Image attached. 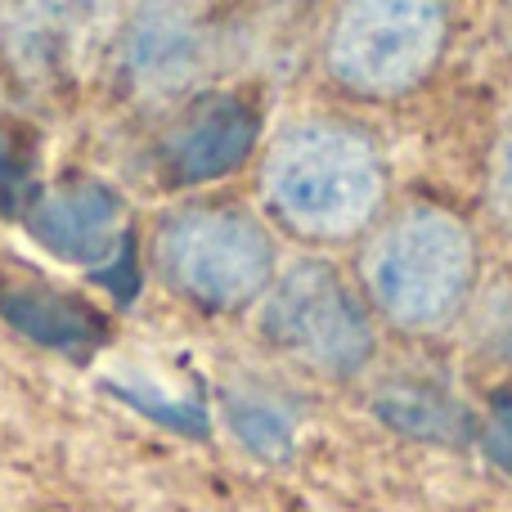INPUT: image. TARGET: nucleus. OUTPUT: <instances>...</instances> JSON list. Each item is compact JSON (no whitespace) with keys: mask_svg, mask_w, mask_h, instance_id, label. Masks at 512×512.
<instances>
[{"mask_svg":"<svg viewBox=\"0 0 512 512\" xmlns=\"http://www.w3.org/2000/svg\"><path fill=\"white\" fill-rule=\"evenodd\" d=\"M387 153L351 117H297L261 158V203L274 225L310 243L373 230L387 198Z\"/></svg>","mask_w":512,"mask_h":512,"instance_id":"obj_1","label":"nucleus"},{"mask_svg":"<svg viewBox=\"0 0 512 512\" xmlns=\"http://www.w3.org/2000/svg\"><path fill=\"white\" fill-rule=\"evenodd\" d=\"M364 297L405 333H436L477 292L472 230L436 203H409L373 225L360 252Z\"/></svg>","mask_w":512,"mask_h":512,"instance_id":"obj_2","label":"nucleus"},{"mask_svg":"<svg viewBox=\"0 0 512 512\" xmlns=\"http://www.w3.org/2000/svg\"><path fill=\"white\" fill-rule=\"evenodd\" d=\"M454 0H337L319 32V72L355 104H396L441 72Z\"/></svg>","mask_w":512,"mask_h":512,"instance_id":"obj_3","label":"nucleus"},{"mask_svg":"<svg viewBox=\"0 0 512 512\" xmlns=\"http://www.w3.org/2000/svg\"><path fill=\"white\" fill-rule=\"evenodd\" d=\"M158 270L185 301L203 310H243L274 283V239L234 203H194L162 221Z\"/></svg>","mask_w":512,"mask_h":512,"instance_id":"obj_4","label":"nucleus"},{"mask_svg":"<svg viewBox=\"0 0 512 512\" xmlns=\"http://www.w3.org/2000/svg\"><path fill=\"white\" fill-rule=\"evenodd\" d=\"M261 337L324 378H355L378 351L369 301L328 261H297L274 274L261 297Z\"/></svg>","mask_w":512,"mask_h":512,"instance_id":"obj_5","label":"nucleus"},{"mask_svg":"<svg viewBox=\"0 0 512 512\" xmlns=\"http://www.w3.org/2000/svg\"><path fill=\"white\" fill-rule=\"evenodd\" d=\"M230 54L212 0H140L117 23L113 77L135 104H185L203 95Z\"/></svg>","mask_w":512,"mask_h":512,"instance_id":"obj_6","label":"nucleus"},{"mask_svg":"<svg viewBox=\"0 0 512 512\" xmlns=\"http://www.w3.org/2000/svg\"><path fill=\"white\" fill-rule=\"evenodd\" d=\"M108 23L113 0H0V59L23 86H63L95 54Z\"/></svg>","mask_w":512,"mask_h":512,"instance_id":"obj_7","label":"nucleus"},{"mask_svg":"<svg viewBox=\"0 0 512 512\" xmlns=\"http://www.w3.org/2000/svg\"><path fill=\"white\" fill-rule=\"evenodd\" d=\"M261 144V108L239 90H203L185 99L158 144L171 185H212L243 167Z\"/></svg>","mask_w":512,"mask_h":512,"instance_id":"obj_8","label":"nucleus"},{"mask_svg":"<svg viewBox=\"0 0 512 512\" xmlns=\"http://www.w3.org/2000/svg\"><path fill=\"white\" fill-rule=\"evenodd\" d=\"M27 234L72 265H113L122 252V198L95 180L50 189L27 212Z\"/></svg>","mask_w":512,"mask_h":512,"instance_id":"obj_9","label":"nucleus"},{"mask_svg":"<svg viewBox=\"0 0 512 512\" xmlns=\"http://www.w3.org/2000/svg\"><path fill=\"white\" fill-rule=\"evenodd\" d=\"M0 315L23 337L50 346V351L77 355V360H86L108 337V319L99 315L90 301L50 288V283H36V279L32 283L0 279Z\"/></svg>","mask_w":512,"mask_h":512,"instance_id":"obj_10","label":"nucleus"},{"mask_svg":"<svg viewBox=\"0 0 512 512\" xmlns=\"http://www.w3.org/2000/svg\"><path fill=\"white\" fill-rule=\"evenodd\" d=\"M373 414L391 432L427 445H463L477 436L468 405L427 378H391L373 391Z\"/></svg>","mask_w":512,"mask_h":512,"instance_id":"obj_11","label":"nucleus"},{"mask_svg":"<svg viewBox=\"0 0 512 512\" xmlns=\"http://www.w3.org/2000/svg\"><path fill=\"white\" fill-rule=\"evenodd\" d=\"M225 423H230L234 441L252 450L256 459H288L297 445V414L256 387L225 396Z\"/></svg>","mask_w":512,"mask_h":512,"instance_id":"obj_12","label":"nucleus"},{"mask_svg":"<svg viewBox=\"0 0 512 512\" xmlns=\"http://www.w3.org/2000/svg\"><path fill=\"white\" fill-rule=\"evenodd\" d=\"M468 342L481 360L504 364L512 369V274H499L490 279L481 292H472L468 301Z\"/></svg>","mask_w":512,"mask_h":512,"instance_id":"obj_13","label":"nucleus"},{"mask_svg":"<svg viewBox=\"0 0 512 512\" xmlns=\"http://www.w3.org/2000/svg\"><path fill=\"white\" fill-rule=\"evenodd\" d=\"M113 396H122L126 405H135L140 414H153L158 423L176 427V432H189V436H203L207 432V414L198 400H171L162 391H153L149 382H108Z\"/></svg>","mask_w":512,"mask_h":512,"instance_id":"obj_14","label":"nucleus"},{"mask_svg":"<svg viewBox=\"0 0 512 512\" xmlns=\"http://www.w3.org/2000/svg\"><path fill=\"white\" fill-rule=\"evenodd\" d=\"M486 212L504 234H512V117L495 135L486 158Z\"/></svg>","mask_w":512,"mask_h":512,"instance_id":"obj_15","label":"nucleus"},{"mask_svg":"<svg viewBox=\"0 0 512 512\" xmlns=\"http://www.w3.org/2000/svg\"><path fill=\"white\" fill-rule=\"evenodd\" d=\"M481 450L490 454V463H495L499 472L512 477V396L490 405L486 423H481Z\"/></svg>","mask_w":512,"mask_h":512,"instance_id":"obj_16","label":"nucleus"},{"mask_svg":"<svg viewBox=\"0 0 512 512\" xmlns=\"http://www.w3.org/2000/svg\"><path fill=\"white\" fill-rule=\"evenodd\" d=\"M27 171H23V162L18 158H9V140L5 135H0V207H5V212H14L18 207V198L27 194Z\"/></svg>","mask_w":512,"mask_h":512,"instance_id":"obj_17","label":"nucleus"},{"mask_svg":"<svg viewBox=\"0 0 512 512\" xmlns=\"http://www.w3.org/2000/svg\"><path fill=\"white\" fill-rule=\"evenodd\" d=\"M495 36H499V50H504V59L512 63V0H499V9H495Z\"/></svg>","mask_w":512,"mask_h":512,"instance_id":"obj_18","label":"nucleus"}]
</instances>
